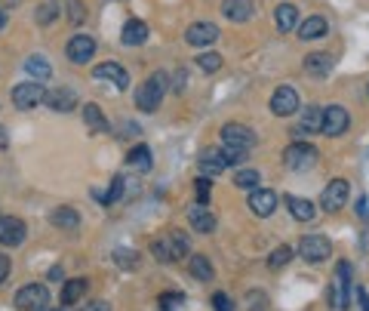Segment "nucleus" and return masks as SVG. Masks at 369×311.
Instances as JSON below:
<instances>
[{"instance_id": "1", "label": "nucleus", "mask_w": 369, "mask_h": 311, "mask_svg": "<svg viewBox=\"0 0 369 311\" xmlns=\"http://www.w3.org/2000/svg\"><path fill=\"white\" fill-rule=\"evenodd\" d=\"M167 90H169L167 74H163V71H154V74H151L142 87H136V108L157 111V108H160V102H163V96H167Z\"/></svg>"}, {"instance_id": "2", "label": "nucleus", "mask_w": 369, "mask_h": 311, "mask_svg": "<svg viewBox=\"0 0 369 311\" xmlns=\"http://www.w3.org/2000/svg\"><path fill=\"white\" fill-rule=\"evenodd\" d=\"M351 293H354V283H351V262H339L333 274V283H329V302H333L335 311H345L351 305Z\"/></svg>"}, {"instance_id": "3", "label": "nucleus", "mask_w": 369, "mask_h": 311, "mask_svg": "<svg viewBox=\"0 0 369 311\" xmlns=\"http://www.w3.org/2000/svg\"><path fill=\"white\" fill-rule=\"evenodd\" d=\"M317 148L308 142H293L286 151H283V163H286L293 173H302V170H311L317 163Z\"/></svg>"}, {"instance_id": "4", "label": "nucleus", "mask_w": 369, "mask_h": 311, "mask_svg": "<svg viewBox=\"0 0 369 311\" xmlns=\"http://www.w3.org/2000/svg\"><path fill=\"white\" fill-rule=\"evenodd\" d=\"M299 256L305 262H311V265H317V262H326L333 256V243L323 234H305L299 241Z\"/></svg>"}, {"instance_id": "5", "label": "nucleus", "mask_w": 369, "mask_h": 311, "mask_svg": "<svg viewBox=\"0 0 369 311\" xmlns=\"http://www.w3.org/2000/svg\"><path fill=\"white\" fill-rule=\"evenodd\" d=\"M46 305H50V290L43 283H25L16 293L19 311H46Z\"/></svg>"}, {"instance_id": "6", "label": "nucleus", "mask_w": 369, "mask_h": 311, "mask_svg": "<svg viewBox=\"0 0 369 311\" xmlns=\"http://www.w3.org/2000/svg\"><path fill=\"white\" fill-rule=\"evenodd\" d=\"M43 99H46L43 81H28V83H19V87H12V105H16L19 111L37 108Z\"/></svg>"}, {"instance_id": "7", "label": "nucleus", "mask_w": 369, "mask_h": 311, "mask_svg": "<svg viewBox=\"0 0 369 311\" xmlns=\"http://www.w3.org/2000/svg\"><path fill=\"white\" fill-rule=\"evenodd\" d=\"M222 142L231 145V148H240V151H253L255 142H259V136L253 133V130L246 127V123H225L222 127Z\"/></svg>"}, {"instance_id": "8", "label": "nucleus", "mask_w": 369, "mask_h": 311, "mask_svg": "<svg viewBox=\"0 0 369 311\" xmlns=\"http://www.w3.org/2000/svg\"><path fill=\"white\" fill-rule=\"evenodd\" d=\"M348 191H351V185H348L345 179H333V182L323 188V194H320L323 213H339V210L348 203Z\"/></svg>"}, {"instance_id": "9", "label": "nucleus", "mask_w": 369, "mask_h": 311, "mask_svg": "<svg viewBox=\"0 0 369 311\" xmlns=\"http://www.w3.org/2000/svg\"><path fill=\"white\" fill-rule=\"evenodd\" d=\"M348 127H351V114H348V108H341V105H329V108H323V130L320 133L335 139V136L348 133Z\"/></svg>"}, {"instance_id": "10", "label": "nucleus", "mask_w": 369, "mask_h": 311, "mask_svg": "<svg viewBox=\"0 0 369 311\" xmlns=\"http://www.w3.org/2000/svg\"><path fill=\"white\" fill-rule=\"evenodd\" d=\"M25 237H28V228H25L22 219H16V216H0V243H3V247H22Z\"/></svg>"}, {"instance_id": "11", "label": "nucleus", "mask_w": 369, "mask_h": 311, "mask_svg": "<svg viewBox=\"0 0 369 311\" xmlns=\"http://www.w3.org/2000/svg\"><path fill=\"white\" fill-rule=\"evenodd\" d=\"M268 105H271V114L289 117V114H295V111H299V92H295L293 87H277Z\"/></svg>"}, {"instance_id": "12", "label": "nucleus", "mask_w": 369, "mask_h": 311, "mask_svg": "<svg viewBox=\"0 0 369 311\" xmlns=\"http://www.w3.org/2000/svg\"><path fill=\"white\" fill-rule=\"evenodd\" d=\"M215 41H219V25L213 22H194L184 31V43L191 46H213Z\"/></svg>"}, {"instance_id": "13", "label": "nucleus", "mask_w": 369, "mask_h": 311, "mask_svg": "<svg viewBox=\"0 0 369 311\" xmlns=\"http://www.w3.org/2000/svg\"><path fill=\"white\" fill-rule=\"evenodd\" d=\"M65 52H68V59L74 65H87L92 56H96V41H92L89 34H74L65 46Z\"/></svg>"}, {"instance_id": "14", "label": "nucleus", "mask_w": 369, "mask_h": 311, "mask_svg": "<svg viewBox=\"0 0 369 311\" xmlns=\"http://www.w3.org/2000/svg\"><path fill=\"white\" fill-rule=\"evenodd\" d=\"M92 77H96V81L114 83V90H127V87H129V74L123 71V65H117V62H102V65H96V68H92Z\"/></svg>"}, {"instance_id": "15", "label": "nucleus", "mask_w": 369, "mask_h": 311, "mask_svg": "<svg viewBox=\"0 0 369 311\" xmlns=\"http://www.w3.org/2000/svg\"><path fill=\"white\" fill-rule=\"evenodd\" d=\"M249 210L265 219V216H271L277 210V194L271 188H253L249 191Z\"/></svg>"}, {"instance_id": "16", "label": "nucleus", "mask_w": 369, "mask_h": 311, "mask_svg": "<svg viewBox=\"0 0 369 311\" xmlns=\"http://www.w3.org/2000/svg\"><path fill=\"white\" fill-rule=\"evenodd\" d=\"M46 105H50L52 111H62V114H68V111L77 108V92L71 87H59V90H46Z\"/></svg>"}, {"instance_id": "17", "label": "nucleus", "mask_w": 369, "mask_h": 311, "mask_svg": "<svg viewBox=\"0 0 369 311\" xmlns=\"http://www.w3.org/2000/svg\"><path fill=\"white\" fill-rule=\"evenodd\" d=\"M228 167H231V161H228L225 148H209V151H203V157H200V170H203V173H207L209 179L219 176V173H225Z\"/></svg>"}, {"instance_id": "18", "label": "nucleus", "mask_w": 369, "mask_h": 311, "mask_svg": "<svg viewBox=\"0 0 369 311\" xmlns=\"http://www.w3.org/2000/svg\"><path fill=\"white\" fill-rule=\"evenodd\" d=\"M253 12V0H222V16L231 19V22H249Z\"/></svg>"}, {"instance_id": "19", "label": "nucleus", "mask_w": 369, "mask_h": 311, "mask_svg": "<svg viewBox=\"0 0 369 311\" xmlns=\"http://www.w3.org/2000/svg\"><path fill=\"white\" fill-rule=\"evenodd\" d=\"M188 219L194 225V231H200V234H209V231L215 228V216H213V210H209V203H194V207L188 210Z\"/></svg>"}, {"instance_id": "20", "label": "nucleus", "mask_w": 369, "mask_h": 311, "mask_svg": "<svg viewBox=\"0 0 369 311\" xmlns=\"http://www.w3.org/2000/svg\"><path fill=\"white\" fill-rule=\"evenodd\" d=\"M274 22H277L280 34H289L293 28H299V10H295L293 3H280L274 10Z\"/></svg>"}, {"instance_id": "21", "label": "nucleus", "mask_w": 369, "mask_h": 311, "mask_svg": "<svg viewBox=\"0 0 369 311\" xmlns=\"http://www.w3.org/2000/svg\"><path fill=\"white\" fill-rule=\"evenodd\" d=\"M120 41L127 46H142L145 41H148V25H145L142 19H129L120 31Z\"/></svg>"}, {"instance_id": "22", "label": "nucleus", "mask_w": 369, "mask_h": 311, "mask_svg": "<svg viewBox=\"0 0 369 311\" xmlns=\"http://www.w3.org/2000/svg\"><path fill=\"white\" fill-rule=\"evenodd\" d=\"M329 71H333V56H329V52H311V56L305 59V74L329 77Z\"/></svg>"}, {"instance_id": "23", "label": "nucleus", "mask_w": 369, "mask_h": 311, "mask_svg": "<svg viewBox=\"0 0 369 311\" xmlns=\"http://www.w3.org/2000/svg\"><path fill=\"white\" fill-rule=\"evenodd\" d=\"M50 222L56 225V228H62V231H77L81 228V213L71 210V207H56L52 210V216H50Z\"/></svg>"}, {"instance_id": "24", "label": "nucleus", "mask_w": 369, "mask_h": 311, "mask_svg": "<svg viewBox=\"0 0 369 311\" xmlns=\"http://www.w3.org/2000/svg\"><path fill=\"white\" fill-rule=\"evenodd\" d=\"M329 31V22L323 16H308L305 22L299 25V37L302 41H317V37H323Z\"/></svg>"}, {"instance_id": "25", "label": "nucleus", "mask_w": 369, "mask_h": 311, "mask_svg": "<svg viewBox=\"0 0 369 311\" xmlns=\"http://www.w3.org/2000/svg\"><path fill=\"white\" fill-rule=\"evenodd\" d=\"M133 188H138V185H133V179H127V176H114V182H111V191L102 197V203H105V207H111V203L123 201V197H127Z\"/></svg>"}, {"instance_id": "26", "label": "nucleus", "mask_w": 369, "mask_h": 311, "mask_svg": "<svg viewBox=\"0 0 369 311\" xmlns=\"http://www.w3.org/2000/svg\"><path fill=\"white\" fill-rule=\"evenodd\" d=\"M286 207H289V213H293V219H299V222H311L314 216H317L314 203L305 201V197H286Z\"/></svg>"}, {"instance_id": "27", "label": "nucleus", "mask_w": 369, "mask_h": 311, "mask_svg": "<svg viewBox=\"0 0 369 311\" xmlns=\"http://www.w3.org/2000/svg\"><path fill=\"white\" fill-rule=\"evenodd\" d=\"M127 163H129L133 170H138V173H148L151 163H154V161H151V148H148V145H136V148L129 151Z\"/></svg>"}, {"instance_id": "28", "label": "nucleus", "mask_w": 369, "mask_h": 311, "mask_svg": "<svg viewBox=\"0 0 369 311\" xmlns=\"http://www.w3.org/2000/svg\"><path fill=\"white\" fill-rule=\"evenodd\" d=\"M83 293H87V281H83V277H71L62 287V305H74Z\"/></svg>"}, {"instance_id": "29", "label": "nucleus", "mask_w": 369, "mask_h": 311, "mask_svg": "<svg viewBox=\"0 0 369 311\" xmlns=\"http://www.w3.org/2000/svg\"><path fill=\"white\" fill-rule=\"evenodd\" d=\"M188 268H191V274H194L197 281H213V274H215L213 262H209L207 256H191V259H188Z\"/></svg>"}, {"instance_id": "30", "label": "nucleus", "mask_w": 369, "mask_h": 311, "mask_svg": "<svg viewBox=\"0 0 369 311\" xmlns=\"http://www.w3.org/2000/svg\"><path fill=\"white\" fill-rule=\"evenodd\" d=\"M25 71H28L34 81H46V77L52 74L50 62H46L43 56H28V59H25Z\"/></svg>"}, {"instance_id": "31", "label": "nucleus", "mask_w": 369, "mask_h": 311, "mask_svg": "<svg viewBox=\"0 0 369 311\" xmlns=\"http://www.w3.org/2000/svg\"><path fill=\"white\" fill-rule=\"evenodd\" d=\"M83 123H87L92 133H105V130H108V123H105V117H102V108L92 102L83 108Z\"/></svg>"}, {"instance_id": "32", "label": "nucleus", "mask_w": 369, "mask_h": 311, "mask_svg": "<svg viewBox=\"0 0 369 311\" xmlns=\"http://www.w3.org/2000/svg\"><path fill=\"white\" fill-rule=\"evenodd\" d=\"M302 130H305V133H317V130H323V108L308 105L305 114H302Z\"/></svg>"}, {"instance_id": "33", "label": "nucleus", "mask_w": 369, "mask_h": 311, "mask_svg": "<svg viewBox=\"0 0 369 311\" xmlns=\"http://www.w3.org/2000/svg\"><path fill=\"white\" fill-rule=\"evenodd\" d=\"M167 241H169V250H173V259H176V262L184 259V256L191 253V243H188V237H184L182 231H173Z\"/></svg>"}, {"instance_id": "34", "label": "nucleus", "mask_w": 369, "mask_h": 311, "mask_svg": "<svg viewBox=\"0 0 369 311\" xmlns=\"http://www.w3.org/2000/svg\"><path fill=\"white\" fill-rule=\"evenodd\" d=\"M259 182H262L259 170H237V173H234V185H237V188L253 191V188H259Z\"/></svg>"}, {"instance_id": "35", "label": "nucleus", "mask_w": 369, "mask_h": 311, "mask_svg": "<svg viewBox=\"0 0 369 311\" xmlns=\"http://www.w3.org/2000/svg\"><path fill=\"white\" fill-rule=\"evenodd\" d=\"M289 259H293V247H286V243H283V247H277L274 253L268 256V268L277 271V268H283V265H286Z\"/></svg>"}, {"instance_id": "36", "label": "nucleus", "mask_w": 369, "mask_h": 311, "mask_svg": "<svg viewBox=\"0 0 369 311\" xmlns=\"http://www.w3.org/2000/svg\"><path fill=\"white\" fill-rule=\"evenodd\" d=\"M197 65H200V71H207V74H215V71L222 68V56L219 52H200Z\"/></svg>"}, {"instance_id": "37", "label": "nucleus", "mask_w": 369, "mask_h": 311, "mask_svg": "<svg viewBox=\"0 0 369 311\" xmlns=\"http://www.w3.org/2000/svg\"><path fill=\"white\" fill-rule=\"evenodd\" d=\"M111 259H114L120 268H127V271H133L138 265V253H133V250H114Z\"/></svg>"}, {"instance_id": "38", "label": "nucleus", "mask_w": 369, "mask_h": 311, "mask_svg": "<svg viewBox=\"0 0 369 311\" xmlns=\"http://www.w3.org/2000/svg\"><path fill=\"white\" fill-rule=\"evenodd\" d=\"M184 305V296L182 293H163L160 299H157V308L160 311H179Z\"/></svg>"}, {"instance_id": "39", "label": "nucleus", "mask_w": 369, "mask_h": 311, "mask_svg": "<svg viewBox=\"0 0 369 311\" xmlns=\"http://www.w3.org/2000/svg\"><path fill=\"white\" fill-rule=\"evenodd\" d=\"M151 253H154V259H160V262H176V259H173V250H169V241H167V237H160V241H154V243H151Z\"/></svg>"}, {"instance_id": "40", "label": "nucleus", "mask_w": 369, "mask_h": 311, "mask_svg": "<svg viewBox=\"0 0 369 311\" xmlns=\"http://www.w3.org/2000/svg\"><path fill=\"white\" fill-rule=\"evenodd\" d=\"M34 16H37V22L41 25H52L59 19V10H56V3H43V6H37L34 10Z\"/></svg>"}, {"instance_id": "41", "label": "nucleus", "mask_w": 369, "mask_h": 311, "mask_svg": "<svg viewBox=\"0 0 369 311\" xmlns=\"http://www.w3.org/2000/svg\"><path fill=\"white\" fill-rule=\"evenodd\" d=\"M194 191H197V203H209V194H213V182H209V179H197V182H194Z\"/></svg>"}, {"instance_id": "42", "label": "nucleus", "mask_w": 369, "mask_h": 311, "mask_svg": "<svg viewBox=\"0 0 369 311\" xmlns=\"http://www.w3.org/2000/svg\"><path fill=\"white\" fill-rule=\"evenodd\" d=\"M68 19H71V25H81L83 19H87V10H83L81 0H68Z\"/></svg>"}, {"instance_id": "43", "label": "nucleus", "mask_w": 369, "mask_h": 311, "mask_svg": "<svg viewBox=\"0 0 369 311\" xmlns=\"http://www.w3.org/2000/svg\"><path fill=\"white\" fill-rule=\"evenodd\" d=\"M213 308L215 311H234V302H231L225 293H213Z\"/></svg>"}, {"instance_id": "44", "label": "nucleus", "mask_w": 369, "mask_h": 311, "mask_svg": "<svg viewBox=\"0 0 369 311\" xmlns=\"http://www.w3.org/2000/svg\"><path fill=\"white\" fill-rule=\"evenodd\" d=\"M184 87H188V74H184V71H176V74H173V87H169V90L184 92Z\"/></svg>"}, {"instance_id": "45", "label": "nucleus", "mask_w": 369, "mask_h": 311, "mask_svg": "<svg viewBox=\"0 0 369 311\" xmlns=\"http://www.w3.org/2000/svg\"><path fill=\"white\" fill-rule=\"evenodd\" d=\"M354 296H357L360 308L369 311V293H366V287H360V283H354Z\"/></svg>"}, {"instance_id": "46", "label": "nucleus", "mask_w": 369, "mask_h": 311, "mask_svg": "<svg viewBox=\"0 0 369 311\" xmlns=\"http://www.w3.org/2000/svg\"><path fill=\"white\" fill-rule=\"evenodd\" d=\"M354 210H357V216L363 222H369V201L366 197H357V203H354Z\"/></svg>"}, {"instance_id": "47", "label": "nucleus", "mask_w": 369, "mask_h": 311, "mask_svg": "<svg viewBox=\"0 0 369 311\" xmlns=\"http://www.w3.org/2000/svg\"><path fill=\"white\" fill-rule=\"evenodd\" d=\"M83 311H111V305H108L105 299H96V302H89V305L83 308Z\"/></svg>"}, {"instance_id": "48", "label": "nucleus", "mask_w": 369, "mask_h": 311, "mask_svg": "<svg viewBox=\"0 0 369 311\" xmlns=\"http://www.w3.org/2000/svg\"><path fill=\"white\" fill-rule=\"evenodd\" d=\"M6 274H10V259H6V256L0 253V283L6 281Z\"/></svg>"}, {"instance_id": "49", "label": "nucleus", "mask_w": 369, "mask_h": 311, "mask_svg": "<svg viewBox=\"0 0 369 311\" xmlns=\"http://www.w3.org/2000/svg\"><path fill=\"white\" fill-rule=\"evenodd\" d=\"M10 145V136H6V127H0V148H6Z\"/></svg>"}, {"instance_id": "50", "label": "nucleus", "mask_w": 369, "mask_h": 311, "mask_svg": "<svg viewBox=\"0 0 369 311\" xmlns=\"http://www.w3.org/2000/svg\"><path fill=\"white\" fill-rule=\"evenodd\" d=\"M3 25H6V12L0 10V31H3Z\"/></svg>"}, {"instance_id": "51", "label": "nucleus", "mask_w": 369, "mask_h": 311, "mask_svg": "<svg viewBox=\"0 0 369 311\" xmlns=\"http://www.w3.org/2000/svg\"><path fill=\"white\" fill-rule=\"evenodd\" d=\"M3 3H6V6H19V3H22V0H3Z\"/></svg>"}, {"instance_id": "52", "label": "nucleus", "mask_w": 369, "mask_h": 311, "mask_svg": "<svg viewBox=\"0 0 369 311\" xmlns=\"http://www.w3.org/2000/svg\"><path fill=\"white\" fill-rule=\"evenodd\" d=\"M366 96H369V83H366Z\"/></svg>"}]
</instances>
